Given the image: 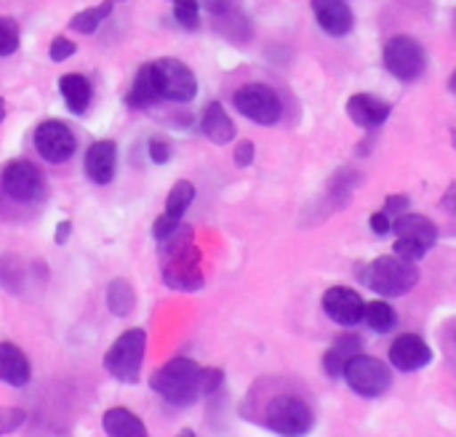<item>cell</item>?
<instances>
[{
	"label": "cell",
	"instance_id": "ffe728a7",
	"mask_svg": "<svg viewBox=\"0 0 456 437\" xmlns=\"http://www.w3.org/2000/svg\"><path fill=\"white\" fill-rule=\"evenodd\" d=\"M160 101V91H158V77H155V67L152 61L150 64H142L136 77H134V85L128 88L126 93V104L131 109H144L150 104Z\"/></svg>",
	"mask_w": 456,
	"mask_h": 437
},
{
	"label": "cell",
	"instance_id": "5b68a950",
	"mask_svg": "<svg viewBox=\"0 0 456 437\" xmlns=\"http://www.w3.org/2000/svg\"><path fill=\"white\" fill-rule=\"evenodd\" d=\"M144 350H147V334L142 328H128L115 339V344L104 355V368L110 376H115L123 384H136L142 376V363H144Z\"/></svg>",
	"mask_w": 456,
	"mask_h": 437
},
{
	"label": "cell",
	"instance_id": "484cf974",
	"mask_svg": "<svg viewBox=\"0 0 456 437\" xmlns=\"http://www.w3.org/2000/svg\"><path fill=\"white\" fill-rule=\"evenodd\" d=\"M363 323L374 334H390L398 326V312L387 302H369L363 310Z\"/></svg>",
	"mask_w": 456,
	"mask_h": 437
},
{
	"label": "cell",
	"instance_id": "60d3db41",
	"mask_svg": "<svg viewBox=\"0 0 456 437\" xmlns=\"http://www.w3.org/2000/svg\"><path fill=\"white\" fill-rule=\"evenodd\" d=\"M176 437H198V435H195L192 430H182V433H179V435H176Z\"/></svg>",
	"mask_w": 456,
	"mask_h": 437
},
{
	"label": "cell",
	"instance_id": "d6a6232c",
	"mask_svg": "<svg viewBox=\"0 0 456 437\" xmlns=\"http://www.w3.org/2000/svg\"><path fill=\"white\" fill-rule=\"evenodd\" d=\"M254 155H256L254 142H251V139H243V142H238V144H235V155H232V160H235V166H238V168H248V166L254 163Z\"/></svg>",
	"mask_w": 456,
	"mask_h": 437
},
{
	"label": "cell",
	"instance_id": "2e32d148",
	"mask_svg": "<svg viewBox=\"0 0 456 437\" xmlns=\"http://www.w3.org/2000/svg\"><path fill=\"white\" fill-rule=\"evenodd\" d=\"M390 112H393V107L385 99L374 96V93H353L347 99V117L355 125L366 128V131H374V128L385 125Z\"/></svg>",
	"mask_w": 456,
	"mask_h": 437
},
{
	"label": "cell",
	"instance_id": "8d00e7d4",
	"mask_svg": "<svg viewBox=\"0 0 456 437\" xmlns=\"http://www.w3.org/2000/svg\"><path fill=\"white\" fill-rule=\"evenodd\" d=\"M441 208H444L446 214L456 216V182H452V184H449V190L444 192V198H441Z\"/></svg>",
	"mask_w": 456,
	"mask_h": 437
},
{
	"label": "cell",
	"instance_id": "e0dca14e",
	"mask_svg": "<svg viewBox=\"0 0 456 437\" xmlns=\"http://www.w3.org/2000/svg\"><path fill=\"white\" fill-rule=\"evenodd\" d=\"M115 168H118V144L112 139L94 142L86 150L83 171L94 184H110L115 179Z\"/></svg>",
	"mask_w": 456,
	"mask_h": 437
},
{
	"label": "cell",
	"instance_id": "e575fe53",
	"mask_svg": "<svg viewBox=\"0 0 456 437\" xmlns=\"http://www.w3.org/2000/svg\"><path fill=\"white\" fill-rule=\"evenodd\" d=\"M387 216H401V214H406L409 211V198L406 195H390L387 200H385V208H382Z\"/></svg>",
	"mask_w": 456,
	"mask_h": 437
},
{
	"label": "cell",
	"instance_id": "74e56055",
	"mask_svg": "<svg viewBox=\"0 0 456 437\" xmlns=\"http://www.w3.org/2000/svg\"><path fill=\"white\" fill-rule=\"evenodd\" d=\"M69 232H72V222H59V224H56L53 243H56V246H64V243L69 240Z\"/></svg>",
	"mask_w": 456,
	"mask_h": 437
},
{
	"label": "cell",
	"instance_id": "4316f807",
	"mask_svg": "<svg viewBox=\"0 0 456 437\" xmlns=\"http://www.w3.org/2000/svg\"><path fill=\"white\" fill-rule=\"evenodd\" d=\"M112 8H115L112 0H104V3H99V5H94V8H83V11H77V13L69 19V29H75V32H80V35H91V32H96L99 24L112 13Z\"/></svg>",
	"mask_w": 456,
	"mask_h": 437
},
{
	"label": "cell",
	"instance_id": "603a6c76",
	"mask_svg": "<svg viewBox=\"0 0 456 437\" xmlns=\"http://www.w3.org/2000/svg\"><path fill=\"white\" fill-rule=\"evenodd\" d=\"M59 91H61L69 112H75V115H83L88 109V104H91V96H94L91 83L83 75H77V72L61 75L59 77Z\"/></svg>",
	"mask_w": 456,
	"mask_h": 437
},
{
	"label": "cell",
	"instance_id": "1f68e13d",
	"mask_svg": "<svg viewBox=\"0 0 456 437\" xmlns=\"http://www.w3.org/2000/svg\"><path fill=\"white\" fill-rule=\"evenodd\" d=\"M77 51V45L69 40V37H64V35H59V37H53L51 40V48H48V56H51V61H64V59H69L72 53Z\"/></svg>",
	"mask_w": 456,
	"mask_h": 437
},
{
	"label": "cell",
	"instance_id": "836d02e7",
	"mask_svg": "<svg viewBox=\"0 0 456 437\" xmlns=\"http://www.w3.org/2000/svg\"><path fill=\"white\" fill-rule=\"evenodd\" d=\"M369 227H371V232L374 235H390L393 232V216H387L385 211H377V214H371L369 216Z\"/></svg>",
	"mask_w": 456,
	"mask_h": 437
},
{
	"label": "cell",
	"instance_id": "d4e9b609",
	"mask_svg": "<svg viewBox=\"0 0 456 437\" xmlns=\"http://www.w3.org/2000/svg\"><path fill=\"white\" fill-rule=\"evenodd\" d=\"M192 200H195V187H192V182L179 179V182L171 187L168 198H166V211H163V214H166L171 222L182 224V216H184V211L190 208Z\"/></svg>",
	"mask_w": 456,
	"mask_h": 437
},
{
	"label": "cell",
	"instance_id": "7402d4cb",
	"mask_svg": "<svg viewBox=\"0 0 456 437\" xmlns=\"http://www.w3.org/2000/svg\"><path fill=\"white\" fill-rule=\"evenodd\" d=\"M102 430L107 437H150L144 422L128 409H110L102 417Z\"/></svg>",
	"mask_w": 456,
	"mask_h": 437
},
{
	"label": "cell",
	"instance_id": "9a60e30c",
	"mask_svg": "<svg viewBox=\"0 0 456 437\" xmlns=\"http://www.w3.org/2000/svg\"><path fill=\"white\" fill-rule=\"evenodd\" d=\"M315 21L321 29L331 37H345L355 27V13L347 5V0H310Z\"/></svg>",
	"mask_w": 456,
	"mask_h": 437
},
{
	"label": "cell",
	"instance_id": "4fadbf2b",
	"mask_svg": "<svg viewBox=\"0 0 456 437\" xmlns=\"http://www.w3.org/2000/svg\"><path fill=\"white\" fill-rule=\"evenodd\" d=\"M363 310H366V302L361 299L358 291H353L347 286H334L323 294V312L337 326L353 328V326L363 323Z\"/></svg>",
	"mask_w": 456,
	"mask_h": 437
},
{
	"label": "cell",
	"instance_id": "44dd1931",
	"mask_svg": "<svg viewBox=\"0 0 456 437\" xmlns=\"http://www.w3.org/2000/svg\"><path fill=\"white\" fill-rule=\"evenodd\" d=\"M361 336H353V334H342L334 339V344L326 350L323 355V371L331 376V379H339L345 374V366L353 355L361 352Z\"/></svg>",
	"mask_w": 456,
	"mask_h": 437
},
{
	"label": "cell",
	"instance_id": "277c9868",
	"mask_svg": "<svg viewBox=\"0 0 456 437\" xmlns=\"http://www.w3.org/2000/svg\"><path fill=\"white\" fill-rule=\"evenodd\" d=\"M393 232H395V246L393 254L409 259V262H419L425 259L436 246H438V227L433 219L422 216V214H401L393 219Z\"/></svg>",
	"mask_w": 456,
	"mask_h": 437
},
{
	"label": "cell",
	"instance_id": "ba28073f",
	"mask_svg": "<svg viewBox=\"0 0 456 437\" xmlns=\"http://www.w3.org/2000/svg\"><path fill=\"white\" fill-rule=\"evenodd\" d=\"M345 382L353 392H358L361 398H379L390 390L393 384V371L385 360L371 358V355H353L345 366Z\"/></svg>",
	"mask_w": 456,
	"mask_h": 437
},
{
	"label": "cell",
	"instance_id": "b9f144b4",
	"mask_svg": "<svg viewBox=\"0 0 456 437\" xmlns=\"http://www.w3.org/2000/svg\"><path fill=\"white\" fill-rule=\"evenodd\" d=\"M112 3H120V0H112Z\"/></svg>",
	"mask_w": 456,
	"mask_h": 437
},
{
	"label": "cell",
	"instance_id": "7a4b0ae2",
	"mask_svg": "<svg viewBox=\"0 0 456 437\" xmlns=\"http://www.w3.org/2000/svg\"><path fill=\"white\" fill-rule=\"evenodd\" d=\"M190 227H176L166 240H160V267L163 283L174 291H200L203 288V267H200V248L192 240Z\"/></svg>",
	"mask_w": 456,
	"mask_h": 437
},
{
	"label": "cell",
	"instance_id": "8992f818",
	"mask_svg": "<svg viewBox=\"0 0 456 437\" xmlns=\"http://www.w3.org/2000/svg\"><path fill=\"white\" fill-rule=\"evenodd\" d=\"M265 425L281 437H307L313 433L315 417L310 406L297 395H281L270 401L265 411Z\"/></svg>",
	"mask_w": 456,
	"mask_h": 437
},
{
	"label": "cell",
	"instance_id": "30bf717a",
	"mask_svg": "<svg viewBox=\"0 0 456 437\" xmlns=\"http://www.w3.org/2000/svg\"><path fill=\"white\" fill-rule=\"evenodd\" d=\"M152 67H155L160 99H168L174 104H187V101L195 99V93H198V77H195V72L182 59L163 56L158 61H152Z\"/></svg>",
	"mask_w": 456,
	"mask_h": 437
},
{
	"label": "cell",
	"instance_id": "f546056e",
	"mask_svg": "<svg viewBox=\"0 0 456 437\" xmlns=\"http://www.w3.org/2000/svg\"><path fill=\"white\" fill-rule=\"evenodd\" d=\"M27 422V414L21 409H0V437L16 433Z\"/></svg>",
	"mask_w": 456,
	"mask_h": 437
},
{
	"label": "cell",
	"instance_id": "f35d334b",
	"mask_svg": "<svg viewBox=\"0 0 456 437\" xmlns=\"http://www.w3.org/2000/svg\"><path fill=\"white\" fill-rule=\"evenodd\" d=\"M449 88H452V93L456 96V69L452 72V77H449Z\"/></svg>",
	"mask_w": 456,
	"mask_h": 437
},
{
	"label": "cell",
	"instance_id": "6da1fadb",
	"mask_svg": "<svg viewBox=\"0 0 456 437\" xmlns=\"http://www.w3.org/2000/svg\"><path fill=\"white\" fill-rule=\"evenodd\" d=\"M224 374L219 368H200L190 358H174L158 368L150 379V387L171 406L187 409L198 398L211 395L222 387Z\"/></svg>",
	"mask_w": 456,
	"mask_h": 437
},
{
	"label": "cell",
	"instance_id": "cb8c5ba5",
	"mask_svg": "<svg viewBox=\"0 0 456 437\" xmlns=\"http://www.w3.org/2000/svg\"><path fill=\"white\" fill-rule=\"evenodd\" d=\"M107 307H110V312H112L115 318H126V315L134 312V307H136V294H134V288H131L128 280L115 278V280L107 286Z\"/></svg>",
	"mask_w": 456,
	"mask_h": 437
},
{
	"label": "cell",
	"instance_id": "5bb4252c",
	"mask_svg": "<svg viewBox=\"0 0 456 437\" xmlns=\"http://www.w3.org/2000/svg\"><path fill=\"white\" fill-rule=\"evenodd\" d=\"M433 360V350L428 347V342L417 334H401L393 344H390V363L403 371V374H414L422 371L425 366H430Z\"/></svg>",
	"mask_w": 456,
	"mask_h": 437
},
{
	"label": "cell",
	"instance_id": "9c48e42d",
	"mask_svg": "<svg viewBox=\"0 0 456 437\" xmlns=\"http://www.w3.org/2000/svg\"><path fill=\"white\" fill-rule=\"evenodd\" d=\"M235 109L259 125H275L283 117V101L275 88L265 83H246L232 93Z\"/></svg>",
	"mask_w": 456,
	"mask_h": 437
},
{
	"label": "cell",
	"instance_id": "d6986e66",
	"mask_svg": "<svg viewBox=\"0 0 456 437\" xmlns=\"http://www.w3.org/2000/svg\"><path fill=\"white\" fill-rule=\"evenodd\" d=\"M29 376H32V368H29L27 355L11 342H0V382L11 387H27Z\"/></svg>",
	"mask_w": 456,
	"mask_h": 437
},
{
	"label": "cell",
	"instance_id": "4dcf8cb0",
	"mask_svg": "<svg viewBox=\"0 0 456 437\" xmlns=\"http://www.w3.org/2000/svg\"><path fill=\"white\" fill-rule=\"evenodd\" d=\"M147 155H150V160L152 163H158V166H166L168 160H171V144L166 142V139H160V136H152L150 142H147Z\"/></svg>",
	"mask_w": 456,
	"mask_h": 437
},
{
	"label": "cell",
	"instance_id": "d590c367",
	"mask_svg": "<svg viewBox=\"0 0 456 437\" xmlns=\"http://www.w3.org/2000/svg\"><path fill=\"white\" fill-rule=\"evenodd\" d=\"M198 3H200L206 11H211L214 16H219V13H224V11H230L235 0H198Z\"/></svg>",
	"mask_w": 456,
	"mask_h": 437
},
{
	"label": "cell",
	"instance_id": "7c38bea8",
	"mask_svg": "<svg viewBox=\"0 0 456 437\" xmlns=\"http://www.w3.org/2000/svg\"><path fill=\"white\" fill-rule=\"evenodd\" d=\"M32 144H35V152L43 160L53 163V166L67 163L75 155V150H77V139H75L72 128L67 123H61V120H53V117L51 120H43L35 128Z\"/></svg>",
	"mask_w": 456,
	"mask_h": 437
},
{
	"label": "cell",
	"instance_id": "8fae6325",
	"mask_svg": "<svg viewBox=\"0 0 456 437\" xmlns=\"http://www.w3.org/2000/svg\"><path fill=\"white\" fill-rule=\"evenodd\" d=\"M0 184L5 195L16 203H37L45 198V182L43 174L24 158L8 160L0 174Z\"/></svg>",
	"mask_w": 456,
	"mask_h": 437
},
{
	"label": "cell",
	"instance_id": "3957f363",
	"mask_svg": "<svg viewBox=\"0 0 456 437\" xmlns=\"http://www.w3.org/2000/svg\"><path fill=\"white\" fill-rule=\"evenodd\" d=\"M361 280L379 296H403L419 283V270L417 262L390 254L369 262L361 272Z\"/></svg>",
	"mask_w": 456,
	"mask_h": 437
},
{
	"label": "cell",
	"instance_id": "f1b7e54d",
	"mask_svg": "<svg viewBox=\"0 0 456 437\" xmlns=\"http://www.w3.org/2000/svg\"><path fill=\"white\" fill-rule=\"evenodd\" d=\"M174 3V19L184 29H195L200 24V3L198 0H171Z\"/></svg>",
	"mask_w": 456,
	"mask_h": 437
},
{
	"label": "cell",
	"instance_id": "ac0fdd59",
	"mask_svg": "<svg viewBox=\"0 0 456 437\" xmlns=\"http://www.w3.org/2000/svg\"><path fill=\"white\" fill-rule=\"evenodd\" d=\"M200 131L208 142L224 147L235 139V123L219 101H208L200 117Z\"/></svg>",
	"mask_w": 456,
	"mask_h": 437
},
{
	"label": "cell",
	"instance_id": "83f0119b",
	"mask_svg": "<svg viewBox=\"0 0 456 437\" xmlns=\"http://www.w3.org/2000/svg\"><path fill=\"white\" fill-rule=\"evenodd\" d=\"M19 40H21V29L16 19L0 16V56H11L19 48Z\"/></svg>",
	"mask_w": 456,
	"mask_h": 437
},
{
	"label": "cell",
	"instance_id": "ab89813d",
	"mask_svg": "<svg viewBox=\"0 0 456 437\" xmlns=\"http://www.w3.org/2000/svg\"><path fill=\"white\" fill-rule=\"evenodd\" d=\"M3 120H5V101L0 99V123H3Z\"/></svg>",
	"mask_w": 456,
	"mask_h": 437
},
{
	"label": "cell",
	"instance_id": "52a82bcc",
	"mask_svg": "<svg viewBox=\"0 0 456 437\" xmlns=\"http://www.w3.org/2000/svg\"><path fill=\"white\" fill-rule=\"evenodd\" d=\"M382 61L387 67V72L401 80V83H414L417 77H422L425 67H428V53L425 45L411 37V35H395L385 43L382 51Z\"/></svg>",
	"mask_w": 456,
	"mask_h": 437
}]
</instances>
